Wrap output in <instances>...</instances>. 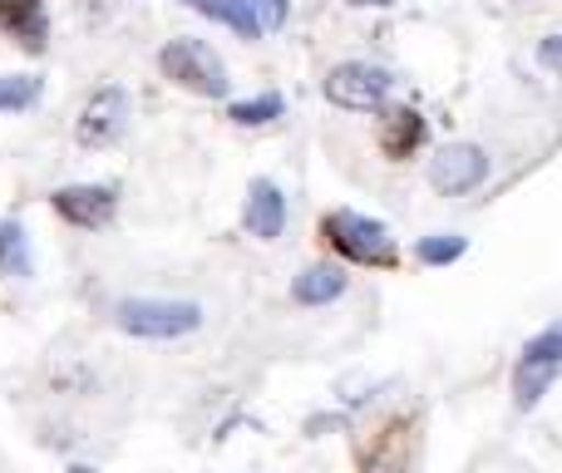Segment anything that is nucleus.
Instances as JSON below:
<instances>
[{"label": "nucleus", "mask_w": 562, "mask_h": 473, "mask_svg": "<svg viewBox=\"0 0 562 473\" xmlns=\"http://www.w3.org/2000/svg\"><path fill=\"white\" fill-rule=\"evenodd\" d=\"M321 237H326L330 251H340L346 261H360V267H395L400 261L390 227L380 217L350 213V207H336V213L321 217Z\"/></svg>", "instance_id": "obj_1"}, {"label": "nucleus", "mask_w": 562, "mask_h": 473, "mask_svg": "<svg viewBox=\"0 0 562 473\" xmlns=\"http://www.w3.org/2000/svg\"><path fill=\"white\" fill-rule=\"evenodd\" d=\"M114 326L138 340H178L203 326L198 301H164V296H128L114 306Z\"/></svg>", "instance_id": "obj_2"}, {"label": "nucleus", "mask_w": 562, "mask_h": 473, "mask_svg": "<svg viewBox=\"0 0 562 473\" xmlns=\"http://www.w3.org/2000/svg\"><path fill=\"white\" fill-rule=\"evenodd\" d=\"M158 69H164V79H173L178 89H188V94H203V99H223L227 94V65L213 55V45H203V40H168L164 49H158Z\"/></svg>", "instance_id": "obj_3"}, {"label": "nucleus", "mask_w": 562, "mask_h": 473, "mask_svg": "<svg viewBox=\"0 0 562 473\" xmlns=\"http://www.w3.org/2000/svg\"><path fill=\"white\" fill-rule=\"evenodd\" d=\"M390 89H395V75H390V69L370 65V59H340V65L326 75L321 94H326L336 109H346V114H380V109L390 104Z\"/></svg>", "instance_id": "obj_4"}, {"label": "nucleus", "mask_w": 562, "mask_h": 473, "mask_svg": "<svg viewBox=\"0 0 562 473\" xmlns=\"http://www.w3.org/2000/svg\"><path fill=\"white\" fill-rule=\"evenodd\" d=\"M488 173H494V158H488V148H479V144H445L425 168L429 188H435L439 198L474 193V188L488 183Z\"/></svg>", "instance_id": "obj_5"}, {"label": "nucleus", "mask_w": 562, "mask_h": 473, "mask_svg": "<svg viewBox=\"0 0 562 473\" xmlns=\"http://www.w3.org/2000/svg\"><path fill=\"white\" fill-rule=\"evenodd\" d=\"M124 128H128V89L104 85V89H94V94L85 99V109H79L75 138L85 148H109Z\"/></svg>", "instance_id": "obj_6"}, {"label": "nucleus", "mask_w": 562, "mask_h": 473, "mask_svg": "<svg viewBox=\"0 0 562 473\" xmlns=\"http://www.w3.org/2000/svg\"><path fill=\"white\" fill-rule=\"evenodd\" d=\"M49 203H55V213L65 217L69 227L99 233V227L114 223L119 198H114V188H104V183H75V188H59V193L49 198Z\"/></svg>", "instance_id": "obj_7"}, {"label": "nucleus", "mask_w": 562, "mask_h": 473, "mask_svg": "<svg viewBox=\"0 0 562 473\" xmlns=\"http://www.w3.org/2000/svg\"><path fill=\"white\" fill-rule=\"evenodd\" d=\"M409 454H415V425L400 415L360 444V473H405Z\"/></svg>", "instance_id": "obj_8"}, {"label": "nucleus", "mask_w": 562, "mask_h": 473, "mask_svg": "<svg viewBox=\"0 0 562 473\" xmlns=\"http://www.w3.org/2000/svg\"><path fill=\"white\" fill-rule=\"evenodd\" d=\"M243 223L257 241H277L281 233H286V198H281V188L272 183V178H257V183L247 188Z\"/></svg>", "instance_id": "obj_9"}, {"label": "nucleus", "mask_w": 562, "mask_h": 473, "mask_svg": "<svg viewBox=\"0 0 562 473\" xmlns=\"http://www.w3.org/2000/svg\"><path fill=\"white\" fill-rule=\"evenodd\" d=\"M0 30H5L20 49L40 55V49H45V40H49L45 0H0Z\"/></svg>", "instance_id": "obj_10"}, {"label": "nucleus", "mask_w": 562, "mask_h": 473, "mask_svg": "<svg viewBox=\"0 0 562 473\" xmlns=\"http://www.w3.org/2000/svg\"><path fill=\"white\" fill-rule=\"evenodd\" d=\"M419 144H425V114H419V109H390V114L380 119V154H385L390 164H405Z\"/></svg>", "instance_id": "obj_11"}, {"label": "nucleus", "mask_w": 562, "mask_h": 473, "mask_svg": "<svg viewBox=\"0 0 562 473\" xmlns=\"http://www.w3.org/2000/svg\"><path fill=\"white\" fill-rule=\"evenodd\" d=\"M350 286V277L340 267H330V261H316V267H306L296 281H291V301L296 306H330V301H340Z\"/></svg>", "instance_id": "obj_12"}, {"label": "nucleus", "mask_w": 562, "mask_h": 473, "mask_svg": "<svg viewBox=\"0 0 562 473\" xmlns=\"http://www.w3.org/2000/svg\"><path fill=\"white\" fill-rule=\"evenodd\" d=\"M183 5H193L198 15L217 20V25L237 30L243 40H257V35H262V20H257V5H252V0H183Z\"/></svg>", "instance_id": "obj_13"}, {"label": "nucleus", "mask_w": 562, "mask_h": 473, "mask_svg": "<svg viewBox=\"0 0 562 473\" xmlns=\"http://www.w3.org/2000/svg\"><path fill=\"white\" fill-rule=\"evenodd\" d=\"M0 271H5V277H30V241H25V227L20 223H0Z\"/></svg>", "instance_id": "obj_14"}, {"label": "nucleus", "mask_w": 562, "mask_h": 473, "mask_svg": "<svg viewBox=\"0 0 562 473\" xmlns=\"http://www.w3.org/2000/svg\"><path fill=\"white\" fill-rule=\"evenodd\" d=\"M464 251H469V237H459V233H435V237L415 241V257L425 261V267H454Z\"/></svg>", "instance_id": "obj_15"}, {"label": "nucleus", "mask_w": 562, "mask_h": 473, "mask_svg": "<svg viewBox=\"0 0 562 473\" xmlns=\"http://www.w3.org/2000/svg\"><path fill=\"white\" fill-rule=\"evenodd\" d=\"M281 109H286V99L281 94H257V99H237L233 109H227V119L243 128H257V124H272V119H281Z\"/></svg>", "instance_id": "obj_16"}, {"label": "nucleus", "mask_w": 562, "mask_h": 473, "mask_svg": "<svg viewBox=\"0 0 562 473\" xmlns=\"http://www.w3.org/2000/svg\"><path fill=\"white\" fill-rule=\"evenodd\" d=\"M40 104V79L35 75H0V114H20V109Z\"/></svg>", "instance_id": "obj_17"}, {"label": "nucleus", "mask_w": 562, "mask_h": 473, "mask_svg": "<svg viewBox=\"0 0 562 473\" xmlns=\"http://www.w3.org/2000/svg\"><path fill=\"white\" fill-rule=\"evenodd\" d=\"M518 360H533V365H553L562 370V320H553V326H543L533 340L524 346V356Z\"/></svg>", "instance_id": "obj_18"}, {"label": "nucleus", "mask_w": 562, "mask_h": 473, "mask_svg": "<svg viewBox=\"0 0 562 473\" xmlns=\"http://www.w3.org/2000/svg\"><path fill=\"white\" fill-rule=\"evenodd\" d=\"M538 65H543L548 75L562 79V35H543V40H538Z\"/></svg>", "instance_id": "obj_19"}, {"label": "nucleus", "mask_w": 562, "mask_h": 473, "mask_svg": "<svg viewBox=\"0 0 562 473\" xmlns=\"http://www.w3.org/2000/svg\"><path fill=\"white\" fill-rule=\"evenodd\" d=\"M252 5H257V20H262V30H281V25H286L291 0H252Z\"/></svg>", "instance_id": "obj_20"}, {"label": "nucleus", "mask_w": 562, "mask_h": 473, "mask_svg": "<svg viewBox=\"0 0 562 473\" xmlns=\"http://www.w3.org/2000/svg\"><path fill=\"white\" fill-rule=\"evenodd\" d=\"M350 10H390V5H400V0H346Z\"/></svg>", "instance_id": "obj_21"}, {"label": "nucleus", "mask_w": 562, "mask_h": 473, "mask_svg": "<svg viewBox=\"0 0 562 473\" xmlns=\"http://www.w3.org/2000/svg\"><path fill=\"white\" fill-rule=\"evenodd\" d=\"M69 473H94V469H85V464H75V469H69Z\"/></svg>", "instance_id": "obj_22"}]
</instances>
